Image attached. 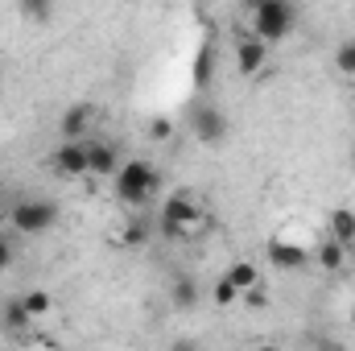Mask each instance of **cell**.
I'll list each match as a JSON object with an SVG mask.
<instances>
[{
  "instance_id": "cell-1",
  "label": "cell",
  "mask_w": 355,
  "mask_h": 351,
  "mask_svg": "<svg viewBox=\"0 0 355 351\" xmlns=\"http://www.w3.org/2000/svg\"><path fill=\"white\" fill-rule=\"evenodd\" d=\"M244 12H248V25H252L248 33L261 37L265 46L285 42L297 25V4L293 0H252V4H244Z\"/></svg>"
},
{
  "instance_id": "cell-2",
  "label": "cell",
  "mask_w": 355,
  "mask_h": 351,
  "mask_svg": "<svg viewBox=\"0 0 355 351\" xmlns=\"http://www.w3.org/2000/svg\"><path fill=\"white\" fill-rule=\"evenodd\" d=\"M112 190H116V198H120L124 207H145V203L162 190V174H157L153 162L128 157V162L120 166V174L112 178Z\"/></svg>"
},
{
  "instance_id": "cell-3",
  "label": "cell",
  "mask_w": 355,
  "mask_h": 351,
  "mask_svg": "<svg viewBox=\"0 0 355 351\" xmlns=\"http://www.w3.org/2000/svg\"><path fill=\"white\" fill-rule=\"evenodd\" d=\"M58 219H62V207H58L54 198H42V194H25V198H17L12 211H8V223H12V232H21V236H46V232L58 228Z\"/></svg>"
},
{
  "instance_id": "cell-4",
  "label": "cell",
  "mask_w": 355,
  "mask_h": 351,
  "mask_svg": "<svg viewBox=\"0 0 355 351\" xmlns=\"http://www.w3.org/2000/svg\"><path fill=\"white\" fill-rule=\"evenodd\" d=\"M162 236L166 240H186V236H194L198 232V223H202V207H198V198L194 194H170L166 198V207H162Z\"/></svg>"
},
{
  "instance_id": "cell-5",
  "label": "cell",
  "mask_w": 355,
  "mask_h": 351,
  "mask_svg": "<svg viewBox=\"0 0 355 351\" xmlns=\"http://www.w3.org/2000/svg\"><path fill=\"white\" fill-rule=\"evenodd\" d=\"M186 128L194 132V141H198V145H223V141H227V132H232V124H227V112H223L219 103H211V99H198V103H190Z\"/></svg>"
},
{
  "instance_id": "cell-6",
  "label": "cell",
  "mask_w": 355,
  "mask_h": 351,
  "mask_svg": "<svg viewBox=\"0 0 355 351\" xmlns=\"http://www.w3.org/2000/svg\"><path fill=\"white\" fill-rule=\"evenodd\" d=\"M50 170L58 178H87V141H62L50 153Z\"/></svg>"
},
{
  "instance_id": "cell-7",
  "label": "cell",
  "mask_w": 355,
  "mask_h": 351,
  "mask_svg": "<svg viewBox=\"0 0 355 351\" xmlns=\"http://www.w3.org/2000/svg\"><path fill=\"white\" fill-rule=\"evenodd\" d=\"M268 67V46L261 37H252V33H240L236 37V71L244 75V79H252V75H261Z\"/></svg>"
},
{
  "instance_id": "cell-8",
  "label": "cell",
  "mask_w": 355,
  "mask_h": 351,
  "mask_svg": "<svg viewBox=\"0 0 355 351\" xmlns=\"http://www.w3.org/2000/svg\"><path fill=\"white\" fill-rule=\"evenodd\" d=\"M120 166H124V157H120V149L112 145V141H91L87 137V174L91 178H112L120 174Z\"/></svg>"
},
{
  "instance_id": "cell-9",
  "label": "cell",
  "mask_w": 355,
  "mask_h": 351,
  "mask_svg": "<svg viewBox=\"0 0 355 351\" xmlns=\"http://www.w3.org/2000/svg\"><path fill=\"white\" fill-rule=\"evenodd\" d=\"M91 120H95V108H91V103H71V108L58 116V137H62V141H87Z\"/></svg>"
},
{
  "instance_id": "cell-10",
  "label": "cell",
  "mask_w": 355,
  "mask_h": 351,
  "mask_svg": "<svg viewBox=\"0 0 355 351\" xmlns=\"http://www.w3.org/2000/svg\"><path fill=\"white\" fill-rule=\"evenodd\" d=\"M0 327L8 331V335H29L33 331V318H29V310H25V302H21V293L17 298H8L4 306H0Z\"/></svg>"
},
{
  "instance_id": "cell-11",
  "label": "cell",
  "mask_w": 355,
  "mask_h": 351,
  "mask_svg": "<svg viewBox=\"0 0 355 351\" xmlns=\"http://www.w3.org/2000/svg\"><path fill=\"white\" fill-rule=\"evenodd\" d=\"M198 302H202V285L190 273H178L174 281H170V306L174 310H194Z\"/></svg>"
},
{
  "instance_id": "cell-12",
  "label": "cell",
  "mask_w": 355,
  "mask_h": 351,
  "mask_svg": "<svg viewBox=\"0 0 355 351\" xmlns=\"http://www.w3.org/2000/svg\"><path fill=\"white\" fill-rule=\"evenodd\" d=\"M268 261L277 264V268H285V273H293V268L310 264V252L297 248V244H289V240H272L268 244Z\"/></svg>"
},
{
  "instance_id": "cell-13",
  "label": "cell",
  "mask_w": 355,
  "mask_h": 351,
  "mask_svg": "<svg viewBox=\"0 0 355 351\" xmlns=\"http://www.w3.org/2000/svg\"><path fill=\"white\" fill-rule=\"evenodd\" d=\"M327 240H335V244H343V248H352V244H355V211H352V207H339V211H331Z\"/></svg>"
},
{
  "instance_id": "cell-14",
  "label": "cell",
  "mask_w": 355,
  "mask_h": 351,
  "mask_svg": "<svg viewBox=\"0 0 355 351\" xmlns=\"http://www.w3.org/2000/svg\"><path fill=\"white\" fill-rule=\"evenodd\" d=\"M223 277H227V281L236 285V293H240V298H244L248 289H257V285H261V268H257L252 261H232Z\"/></svg>"
},
{
  "instance_id": "cell-15",
  "label": "cell",
  "mask_w": 355,
  "mask_h": 351,
  "mask_svg": "<svg viewBox=\"0 0 355 351\" xmlns=\"http://www.w3.org/2000/svg\"><path fill=\"white\" fill-rule=\"evenodd\" d=\"M21 302H25V310H29V318H33V323H37V318H46V314L54 310V293H50L46 285L25 289V293H21Z\"/></svg>"
},
{
  "instance_id": "cell-16",
  "label": "cell",
  "mask_w": 355,
  "mask_h": 351,
  "mask_svg": "<svg viewBox=\"0 0 355 351\" xmlns=\"http://www.w3.org/2000/svg\"><path fill=\"white\" fill-rule=\"evenodd\" d=\"M314 264H318L322 273H339V268L347 264V248H343V244H335V240H322V244H318V252H314Z\"/></svg>"
},
{
  "instance_id": "cell-17",
  "label": "cell",
  "mask_w": 355,
  "mask_h": 351,
  "mask_svg": "<svg viewBox=\"0 0 355 351\" xmlns=\"http://www.w3.org/2000/svg\"><path fill=\"white\" fill-rule=\"evenodd\" d=\"M236 302H240L236 285H232L227 277H215V281H211V306H219V310H232Z\"/></svg>"
},
{
  "instance_id": "cell-18",
  "label": "cell",
  "mask_w": 355,
  "mask_h": 351,
  "mask_svg": "<svg viewBox=\"0 0 355 351\" xmlns=\"http://www.w3.org/2000/svg\"><path fill=\"white\" fill-rule=\"evenodd\" d=\"M335 71H339L343 79H355V37H343V42L335 46Z\"/></svg>"
},
{
  "instance_id": "cell-19",
  "label": "cell",
  "mask_w": 355,
  "mask_h": 351,
  "mask_svg": "<svg viewBox=\"0 0 355 351\" xmlns=\"http://www.w3.org/2000/svg\"><path fill=\"white\" fill-rule=\"evenodd\" d=\"M17 12H21L25 21H37V25H46V21L54 17V4H46V0H21V4H17Z\"/></svg>"
},
{
  "instance_id": "cell-20",
  "label": "cell",
  "mask_w": 355,
  "mask_h": 351,
  "mask_svg": "<svg viewBox=\"0 0 355 351\" xmlns=\"http://www.w3.org/2000/svg\"><path fill=\"white\" fill-rule=\"evenodd\" d=\"M211 75H215V50H211V46H202V50L194 54V83L202 87Z\"/></svg>"
},
{
  "instance_id": "cell-21",
  "label": "cell",
  "mask_w": 355,
  "mask_h": 351,
  "mask_svg": "<svg viewBox=\"0 0 355 351\" xmlns=\"http://www.w3.org/2000/svg\"><path fill=\"white\" fill-rule=\"evenodd\" d=\"M145 132H149V141H157V145H166V141L174 137V120H170V116H153Z\"/></svg>"
},
{
  "instance_id": "cell-22",
  "label": "cell",
  "mask_w": 355,
  "mask_h": 351,
  "mask_svg": "<svg viewBox=\"0 0 355 351\" xmlns=\"http://www.w3.org/2000/svg\"><path fill=\"white\" fill-rule=\"evenodd\" d=\"M310 351H352V348H347L343 339H335V335H322V331H318V335H310Z\"/></svg>"
},
{
  "instance_id": "cell-23",
  "label": "cell",
  "mask_w": 355,
  "mask_h": 351,
  "mask_svg": "<svg viewBox=\"0 0 355 351\" xmlns=\"http://www.w3.org/2000/svg\"><path fill=\"white\" fill-rule=\"evenodd\" d=\"M240 302H244L248 310H268V289H265V281H261L257 289H248V293H244Z\"/></svg>"
},
{
  "instance_id": "cell-24",
  "label": "cell",
  "mask_w": 355,
  "mask_h": 351,
  "mask_svg": "<svg viewBox=\"0 0 355 351\" xmlns=\"http://www.w3.org/2000/svg\"><path fill=\"white\" fill-rule=\"evenodd\" d=\"M12 261H17V248H12V240H8V236H0V273H4V268H12Z\"/></svg>"
},
{
  "instance_id": "cell-25",
  "label": "cell",
  "mask_w": 355,
  "mask_h": 351,
  "mask_svg": "<svg viewBox=\"0 0 355 351\" xmlns=\"http://www.w3.org/2000/svg\"><path fill=\"white\" fill-rule=\"evenodd\" d=\"M145 236H149V228H145V219H132V223H128V236H124V240H128V244H141Z\"/></svg>"
},
{
  "instance_id": "cell-26",
  "label": "cell",
  "mask_w": 355,
  "mask_h": 351,
  "mask_svg": "<svg viewBox=\"0 0 355 351\" xmlns=\"http://www.w3.org/2000/svg\"><path fill=\"white\" fill-rule=\"evenodd\" d=\"M170 351H202V348H198L194 339H174V343H170Z\"/></svg>"
},
{
  "instance_id": "cell-27",
  "label": "cell",
  "mask_w": 355,
  "mask_h": 351,
  "mask_svg": "<svg viewBox=\"0 0 355 351\" xmlns=\"http://www.w3.org/2000/svg\"><path fill=\"white\" fill-rule=\"evenodd\" d=\"M248 351H285V348H277V343H257V348H248Z\"/></svg>"
},
{
  "instance_id": "cell-28",
  "label": "cell",
  "mask_w": 355,
  "mask_h": 351,
  "mask_svg": "<svg viewBox=\"0 0 355 351\" xmlns=\"http://www.w3.org/2000/svg\"><path fill=\"white\" fill-rule=\"evenodd\" d=\"M352 327H355V306H352Z\"/></svg>"
},
{
  "instance_id": "cell-29",
  "label": "cell",
  "mask_w": 355,
  "mask_h": 351,
  "mask_svg": "<svg viewBox=\"0 0 355 351\" xmlns=\"http://www.w3.org/2000/svg\"><path fill=\"white\" fill-rule=\"evenodd\" d=\"M352 170H355V149H352Z\"/></svg>"
},
{
  "instance_id": "cell-30",
  "label": "cell",
  "mask_w": 355,
  "mask_h": 351,
  "mask_svg": "<svg viewBox=\"0 0 355 351\" xmlns=\"http://www.w3.org/2000/svg\"><path fill=\"white\" fill-rule=\"evenodd\" d=\"M0 207H4V190H0Z\"/></svg>"
},
{
  "instance_id": "cell-31",
  "label": "cell",
  "mask_w": 355,
  "mask_h": 351,
  "mask_svg": "<svg viewBox=\"0 0 355 351\" xmlns=\"http://www.w3.org/2000/svg\"><path fill=\"white\" fill-rule=\"evenodd\" d=\"M352 91H355V79H352Z\"/></svg>"
}]
</instances>
